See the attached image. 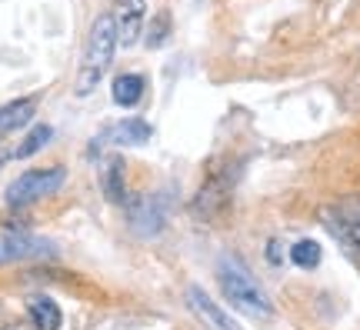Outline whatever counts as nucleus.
Returning a JSON list of instances; mask_svg holds the SVG:
<instances>
[{"label":"nucleus","instance_id":"nucleus-1","mask_svg":"<svg viewBox=\"0 0 360 330\" xmlns=\"http://www.w3.org/2000/svg\"><path fill=\"white\" fill-rule=\"evenodd\" d=\"M120 47V40H117V24H114V13H101L94 27H90L87 34V47H84V64L77 70V94L80 97H87L94 90L101 87L103 74L110 70L114 64V51Z\"/></svg>","mask_w":360,"mask_h":330},{"label":"nucleus","instance_id":"nucleus-2","mask_svg":"<svg viewBox=\"0 0 360 330\" xmlns=\"http://www.w3.org/2000/svg\"><path fill=\"white\" fill-rule=\"evenodd\" d=\"M217 284H220V291H224V297L237 310H244L250 317H270L274 314V304H270L267 291L260 287L257 277L237 257H220L217 260Z\"/></svg>","mask_w":360,"mask_h":330},{"label":"nucleus","instance_id":"nucleus-3","mask_svg":"<svg viewBox=\"0 0 360 330\" xmlns=\"http://www.w3.org/2000/svg\"><path fill=\"white\" fill-rule=\"evenodd\" d=\"M67 170L64 167H40V170H27L7 187V203L11 207H27V203H37L44 197H51L64 187Z\"/></svg>","mask_w":360,"mask_h":330},{"label":"nucleus","instance_id":"nucleus-4","mask_svg":"<svg viewBox=\"0 0 360 330\" xmlns=\"http://www.w3.org/2000/svg\"><path fill=\"white\" fill-rule=\"evenodd\" d=\"M231 191H233V177L227 170H214L210 177L200 184V191L193 197V214L200 220H217L227 207H231Z\"/></svg>","mask_w":360,"mask_h":330},{"label":"nucleus","instance_id":"nucleus-5","mask_svg":"<svg viewBox=\"0 0 360 330\" xmlns=\"http://www.w3.org/2000/svg\"><path fill=\"white\" fill-rule=\"evenodd\" d=\"M114 24H117V40L120 47H134L141 40L143 17H147V4L143 0H114Z\"/></svg>","mask_w":360,"mask_h":330},{"label":"nucleus","instance_id":"nucleus-6","mask_svg":"<svg viewBox=\"0 0 360 330\" xmlns=\"http://www.w3.org/2000/svg\"><path fill=\"white\" fill-rule=\"evenodd\" d=\"M327 224L340 241L347 243V250L360 257V201H344L327 210Z\"/></svg>","mask_w":360,"mask_h":330},{"label":"nucleus","instance_id":"nucleus-7","mask_svg":"<svg viewBox=\"0 0 360 330\" xmlns=\"http://www.w3.org/2000/svg\"><path fill=\"white\" fill-rule=\"evenodd\" d=\"M187 304H191L193 317L200 320L207 330H240V324H237L224 307H217V300H210L207 291H200V287H191V291H187Z\"/></svg>","mask_w":360,"mask_h":330},{"label":"nucleus","instance_id":"nucleus-8","mask_svg":"<svg viewBox=\"0 0 360 330\" xmlns=\"http://www.w3.org/2000/svg\"><path fill=\"white\" fill-rule=\"evenodd\" d=\"M47 254H53L51 241H40V237H30V234H0V264L47 257Z\"/></svg>","mask_w":360,"mask_h":330},{"label":"nucleus","instance_id":"nucleus-9","mask_svg":"<svg viewBox=\"0 0 360 330\" xmlns=\"http://www.w3.org/2000/svg\"><path fill=\"white\" fill-rule=\"evenodd\" d=\"M150 124L141 120V117H127V120H117L110 127L103 130V140L107 144H117V147H141L150 140Z\"/></svg>","mask_w":360,"mask_h":330},{"label":"nucleus","instance_id":"nucleus-10","mask_svg":"<svg viewBox=\"0 0 360 330\" xmlns=\"http://www.w3.org/2000/svg\"><path fill=\"white\" fill-rule=\"evenodd\" d=\"M130 227L137 230V234H157V230L164 227V214H160V207L150 193H137L134 201H130Z\"/></svg>","mask_w":360,"mask_h":330},{"label":"nucleus","instance_id":"nucleus-11","mask_svg":"<svg viewBox=\"0 0 360 330\" xmlns=\"http://www.w3.org/2000/svg\"><path fill=\"white\" fill-rule=\"evenodd\" d=\"M27 314H30V320H34L37 330H60V324H64V314H60L57 300L44 297V293L27 300Z\"/></svg>","mask_w":360,"mask_h":330},{"label":"nucleus","instance_id":"nucleus-12","mask_svg":"<svg viewBox=\"0 0 360 330\" xmlns=\"http://www.w3.org/2000/svg\"><path fill=\"white\" fill-rule=\"evenodd\" d=\"M101 191L107 193L110 203H124L127 201V184H124V164L110 157L107 164L101 167Z\"/></svg>","mask_w":360,"mask_h":330},{"label":"nucleus","instance_id":"nucleus-13","mask_svg":"<svg viewBox=\"0 0 360 330\" xmlns=\"http://www.w3.org/2000/svg\"><path fill=\"white\" fill-rule=\"evenodd\" d=\"M143 87H147V80L141 74H120L110 87V97L117 107H137L143 97Z\"/></svg>","mask_w":360,"mask_h":330},{"label":"nucleus","instance_id":"nucleus-14","mask_svg":"<svg viewBox=\"0 0 360 330\" xmlns=\"http://www.w3.org/2000/svg\"><path fill=\"white\" fill-rule=\"evenodd\" d=\"M37 110V101L34 97H24V101H13L7 107H0V134H11V130L24 127L27 120Z\"/></svg>","mask_w":360,"mask_h":330},{"label":"nucleus","instance_id":"nucleus-15","mask_svg":"<svg viewBox=\"0 0 360 330\" xmlns=\"http://www.w3.org/2000/svg\"><path fill=\"white\" fill-rule=\"evenodd\" d=\"M51 137H53V130L47 127V124H37V127H34V130H30V134L24 137V144H17V147H13L11 157H13V160H24V157H34L37 151H44V147L51 144Z\"/></svg>","mask_w":360,"mask_h":330},{"label":"nucleus","instance_id":"nucleus-16","mask_svg":"<svg viewBox=\"0 0 360 330\" xmlns=\"http://www.w3.org/2000/svg\"><path fill=\"white\" fill-rule=\"evenodd\" d=\"M290 260H294L297 267H304V270H314V267L321 264V247L314 241H297L294 247H290Z\"/></svg>","mask_w":360,"mask_h":330},{"label":"nucleus","instance_id":"nucleus-17","mask_svg":"<svg viewBox=\"0 0 360 330\" xmlns=\"http://www.w3.org/2000/svg\"><path fill=\"white\" fill-rule=\"evenodd\" d=\"M167 34H170V13L160 11L154 17V24H150V34H147V47L157 51V47H164L167 44Z\"/></svg>","mask_w":360,"mask_h":330},{"label":"nucleus","instance_id":"nucleus-18","mask_svg":"<svg viewBox=\"0 0 360 330\" xmlns=\"http://www.w3.org/2000/svg\"><path fill=\"white\" fill-rule=\"evenodd\" d=\"M7 330H27V327H7Z\"/></svg>","mask_w":360,"mask_h":330}]
</instances>
